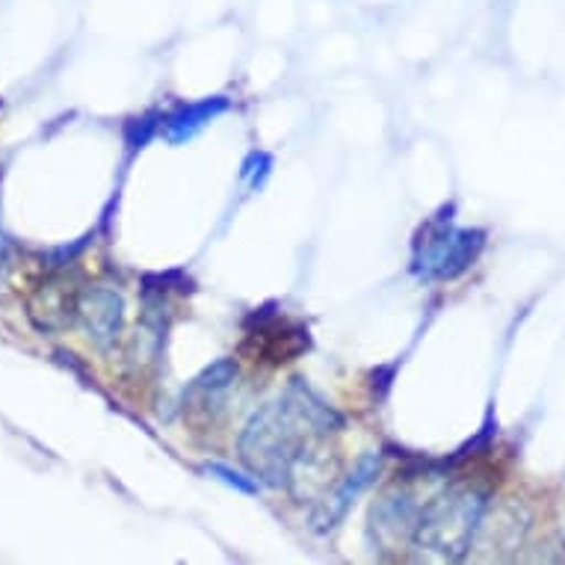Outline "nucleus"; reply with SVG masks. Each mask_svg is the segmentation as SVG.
Instances as JSON below:
<instances>
[{
  "label": "nucleus",
  "mask_w": 565,
  "mask_h": 565,
  "mask_svg": "<svg viewBox=\"0 0 565 565\" xmlns=\"http://www.w3.org/2000/svg\"><path fill=\"white\" fill-rule=\"evenodd\" d=\"M376 465H380V462H376V459H364L362 468H359V471H355V473H350V480L343 482V489L338 491L332 501H329V507H326L323 524H332V521L341 519L343 510H347V503H350L352 498H355V494H359V491H362L364 486H367V482H371V473L376 471Z\"/></svg>",
  "instance_id": "obj_5"
},
{
  "label": "nucleus",
  "mask_w": 565,
  "mask_h": 565,
  "mask_svg": "<svg viewBox=\"0 0 565 565\" xmlns=\"http://www.w3.org/2000/svg\"><path fill=\"white\" fill-rule=\"evenodd\" d=\"M480 249V232H459L445 223L429 225L417 243L415 269L424 278H454L471 267Z\"/></svg>",
  "instance_id": "obj_2"
},
{
  "label": "nucleus",
  "mask_w": 565,
  "mask_h": 565,
  "mask_svg": "<svg viewBox=\"0 0 565 565\" xmlns=\"http://www.w3.org/2000/svg\"><path fill=\"white\" fill-rule=\"evenodd\" d=\"M207 471L216 473V477H223L225 482H232V486H237V489H243V491H255V486H252V482H243V480H241V473L228 471V468H223V465H214V468H207Z\"/></svg>",
  "instance_id": "obj_6"
},
{
  "label": "nucleus",
  "mask_w": 565,
  "mask_h": 565,
  "mask_svg": "<svg viewBox=\"0 0 565 565\" xmlns=\"http://www.w3.org/2000/svg\"><path fill=\"white\" fill-rule=\"evenodd\" d=\"M223 110H225V98H214V102L195 104V107H186V110L175 113V116L169 119V130H167L169 139H172V142H181V139L193 137L204 121H211Z\"/></svg>",
  "instance_id": "obj_4"
},
{
  "label": "nucleus",
  "mask_w": 565,
  "mask_h": 565,
  "mask_svg": "<svg viewBox=\"0 0 565 565\" xmlns=\"http://www.w3.org/2000/svg\"><path fill=\"white\" fill-rule=\"evenodd\" d=\"M81 315L86 320V329H89V338H93L98 347H107L119 338L121 326V302L113 290L95 288L89 290L84 299H81Z\"/></svg>",
  "instance_id": "obj_3"
},
{
  "label": "nucleus",
  "mask_w": 565,
  "mask_h": 565,
  "mask_svg": "<svg viewBox=\"0 0 565 565\" xmlns=\"http://www.w3.org/2000/svg\"><path fill=\"white\" fill-rule=\"evenodd\" d=\"M0 260H3V234H0Z\"/></svg>",
  "instance_id": "obj_7"
},
{
  "label": "nucleus",
  "mask_w": 565,
  "mask_h": 565,
  "mask_svg": "<svg viewBox=\"0 0 565 565\" xmlns=\"http://www.w3.org/2000/svg\"><path fill=\"white\" fill-rule=\"evenodd\" d=\"M334 427H341V420L332 408L306 385H294L285 397L252 417L241 445L243 459L273 486H290L315 456L320 438L334 433Z\"/></svg>",
  "instance_id": "obj_1"
}]
</instances>
